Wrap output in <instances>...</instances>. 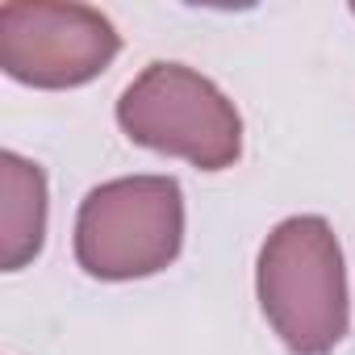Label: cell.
<instances>
[{
	"mask_svg": "<svg viewBox=\"0 0 355 355\" xmlns=\"http://www.w3.org/2000/svg\"><path fill=\"white\" fill-rule=\"evenodd\" d=\"M259 305L280 343L297 355H326L347 334V272L334 230L322 218L280 222L259 251Z\"/></svg>",
	"mask_w": 355,
	"mask_h": 355,
	"instance_id": "cell-1",
	"label": "cell"
},
{
	"mask_svg": "<svg viewBox=\"0 0 355 355\" xmlns=\"http://www.w3.org/2000/svg\"><path fill=\"white\" fill-rule=\"evenodd\" d=\"M184 243V193L171 175H125L92 189L76 218V259L96 280L163 272Z\"/></svg>",
	"mask_w": 355,
	"mask_h": 355,
	"instance_id": "cell-2",
	"label": "cell"
},
{
	"mask_svg": "<svg viewBox=\"0 0 355 355\" xmlns=\"http://www.w3.org/2000/svg\"><path fill=\"white\" fill-rule=\"evenodd\" d=\"M117 121L130 142L189 159L201 171H222L243 150L239 109L184 63H150L121 92Z\"/></svg>",
	"mask_w": 355,
	"mask_h": 355,
	"instance_id": "cell-3",
	"label": "cell"
},
{
	"mask_svg": "<svg viewBox=\"0 0 355 355\" xmlns=\"http://www.w3.org/2000/svg\"><path fill=\"white\" fill-rule=\"evenodd\" d=\"M121 38L101 9L59 0H9L0 5V67L30 88H80L96 80Z\"/></svg>",
	"mask_w": 355,
	"mask_h": 355,
	"instance_id": "cell-4",
	"label": "cell"
},
{
	"mask_svg": "<svg viewBox=\"0 0 355 355\" xmlns=\"http://www.w3.org/2000/svg\"><path fill=\"white\" fill-rule=\"evenodd\" d=\"M46 239V175L38 163L0 155V268H26Z\"/></svg>",
	"mask_w": 355,
	"mask_h": 355,
	"instance_id": "cell-5",
	"label": "cell"
},
{
	"mask_svg": "<svg viewBox=\"0 0 355 355\" xmlns=\"http://www.w3.org/2000/svg\"><path fill=\"white\" fill-rule=\"evenodd\" d=\"M351 13H355V5H351Z\"/></svg>",
	"mask_w": 355,
	"mask_h": 355,
	"instance_id": "cell-6",
	"label": "cell"
}]
</instances>
